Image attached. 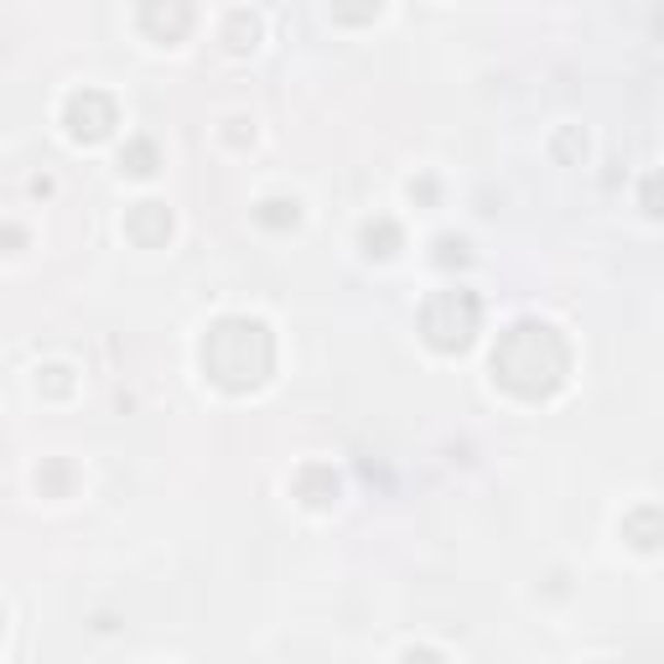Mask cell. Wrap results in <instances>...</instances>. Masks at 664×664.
<instances>
[{
	"mask_svg": "<svg viewBox=\"0 0 664 664\" xmlns=\"http://www.w3.org/2000/svg\"><path fill=\"white\" fill-rule=\"evenodd\" d=\"M566 369H571V348L550 322H514L493 343V374L519 400H546V394H556L566 385Z\"/></svg>",
	"mask_w": 664,
	"mask_h": 664,
	"instance_id": "obj_1",
	"label": "cell"
},
{
	"mask_svg": "<svg viewBox=\"0 0 664 664\" xmlns=\"http://www.w3.org/2000/svg\"><path fill=\"white\" fill-rule=\"evenodd\" d=\"M400 664H447V660H442L436 649H411V654H405Z\"/></svg>",
	"mask_w": 664,
	"mask_h": 664,
	"instance_id": "obj_16",
	"label": "cell"
},
{
	"mask_svg": "<svg viewBox=\"0 0 664 664\" xmlns=\"http://www.w3.org/2000/svg\"><path fill=\"white\" fill-rule=\"evenodd\" d=\"M254 37H260V21H254L250 11H229V21H224V42H229L234 53H244V47H254Z\"/></svg>",
	"mask_w": 664,
	"mask_h": 664,
	"instance_id": "obj_10",
	"label": "cell"
},
{
	"mask_svg": "<svg viewBox=\"0 0 664 664\" xmlns=\"http://www.w3.org/2000/svg\"><path fill=\"white\" fill-rule=\"evenodd\" d=\"M0 628H5V607H0Z\"/></svg>",
	"mask_w": 664,
	"mask_h": 664,
	"instance_id": "obj_18",
	"label": "cell"
},
{
	"mask_svg": "<svg viewBox=\"0 0 664 664\" xmlns=\"http://www.w3.org/2000/svg\"><path fill=\"white\" fill-rule=\"evenodd\" d=\"M62 125H68L73 140H104L115 130V99L99 94V89H79L62 104Z\"/></svg>",
	"mask_w": 664,
	"mask_h": 664,
	"instance_id": "obj_4",
	"label": "cell"
},
{
	"mask_svg": "<svg viewBox=\"0 0 664 664\" xmlns=\"http://www.w3.org/2000/svg\"><path fill=\"white\" fill-rule=\"evenodd\" d=\"M119 167L130 176H151L157 172V146H151V140H130V146L119 151Z\"/></svg>",
	"mask_w": 664,
	"mask_h": 664,
	"instance_id": "obj_11",
	"label": "cell"
},
{
	"mask_svg": "<svg viewBox=\"0 0 664 664\" xmlns=\"http://www.w3.org/2000/svg\"><path fill=\"white\" fill-rule=\"evenodd\" d=\"M37 483H42V493H68V483H73V468H68V462H47V468L37 472Z\"/></svg>",
	"mask_w": 664,
	"mask_h": 664,
	"instance_id": "obj_13",
	"label": "cell"
},
{
	"mask_svg": "<svg viewBox=\"0 0 664 664\" xmlns=\"http://www.w3.org/2000/svg\"><path fill=\"white\" fill-rule=\"evenodd\" d=\"M296 499L312 508H328L332 499H337V472L328 468V462H307V468L296 472Z\"/></svg>",
	"mask_w": 664,
	"mask_h": 664,
	"instance_id": "obj_7",
	"label": "cell"
},
{
	"mask_svg": "<svg viewBox=\"0 0 664 664\" xmlns=\"http://www.w3.org/2000/svg\"><path fill=\"white\" fill-rule=\"evenodd\" d=\"M125 234L136 239V244H167L172 234V214H167V203H136L130 214H125Z\"/></svg>",
	"mask_w": 664,
	"mask_h": 664,
	"instance_id": "obj_5",
	"label": "cell"
},
{
	"mask_svg": "<svg viewBox=\"0 0 664 664\" xmlns=\"http://www.w3.org/2000/svg\"><path fill=\"white\" fill-rule=\"evenodd\" d=\"M53 374V379H47V390L53 394H68V369H47Z\"/></svg>",
	"mask_w": 664,
	"mask_h": 664,
	"instance_id": "obj_17",
	"label": "cell"
},
{
	"mask_svg": "<svg viewBox=\"0 0 664 664\" xmlns=\"http://www.w3.org/2000/svg\"><path fill=\"white\" fill-rule=\"evenodd\" d=\"M623 535L633 540L639 550H654L660 546V508H639V514H628L623 519Z\"/></svg>",
	"mask_w": 664,
	"mask_h": 664,
	"instance_id": "obj_9",
	"label": "cell"
},
{
	"mask_svg": "<svg viewBox=\"0 0 664 664\" xmlns=\"http://www.w3.org/2000/svg\"><path fill=\"white\" fill-rule=\"evenodd\" d=\"M358 239H364V250H369V254H379V260H385V254L400 250V224H394V218H369Z\"/></svg>",
	"mask_w": 664,
	"mask_h": 664,
	"instance_id": "obj_8",
	"label": "cell"
},
{
	"mask_svg": "<svg viewBox=\"0 0 664 664\" xmlns=\"http://www.w3.org/2000/svg\"><path fill=\"white\" fill-rule=\"evenodd\" d=\"M556 157H561V161L586 157V140L576 136V130H561V136H556Z\"/></svg>",
	"mask_w": 664,
	"mask_h": 664,
	"instance_id": "obj_15",
	"label": "cell"
},
{
	"mask_svg": "<svg viewBox=\"0 0 664 664\" xmlns=\"http://www.w3.org/2000/svg\"><path fill=\"white\" fill-rule=\"evenodd\" d=\"M436 260L442 265H468V244L462 239H436Z\"/></svg>",
	"mask_w": 664,
	"mask_h": 664,
	"instance_id": "obj_14",
	"label": "cell"
},
{
	"mask_svg": "<svg viewBox=\"0 0 664 664\" xmlns=\"http://www.w3.org/2000/svg\"><path fill=\"white\" fill-rule=\"evenodd\" d=\"M483 322V301L472 291H436L421 307V332L436 353H462L472 343V332Z\"/></svg>",
	"mask_w": 664,
	"mask_h": 664,
	"instance_id": "obj_3",
	"label": "cell"
},
{
	"mask_svg": "<svg viewBox=\"0 0 664 664\" xmlns=\"http://www.w3.org/2000/svg\"><path fill=\"white\" fill-rule=\"evenodd\" d=\"M275 369V337L260 317H218L203 337V374L218 390H260Z\"/></svg>",
	"mask_w": 664,
	"mask_h": 664,
	"instance_id": "obj_2",
	"label": "cell"
},
{
	"mask_svg": "<svg viewBox=\"0 0 664 664\" xmlns=\"http://www.w3.org/2000/svg\"><path fill=\"white\" fill-rule=\"evenodd\" d=\"M187 26H193V5H182V0H172V5H140V32H151L157 42H176Z\"/></svg>",
	"mask_w": 664,
	"mask_h": 664,
	"instance_id": "obj_6",
	"label": "cell"
},
{
	"mask_svg": "<svg viewBox=\"0 0 664 664\" xmlns=\"http://www.w3.org/2000/svg\"><path fill=\"white\" fill-rule=\"evenodd\" d=\"M254 218H260L265 229H291L301 214H296V203H286V197H265V203L254 208Z\"/></svg>",
	"mask_w": 664,
	"mask_h": 664,
	"instance_id": "obj_12",
	"label": "cell"
}]
</instances>
